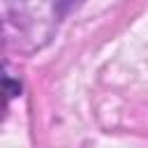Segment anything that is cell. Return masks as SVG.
Instances as JSON below:
<instances>
[{
	"label": "cell",
	"instance_id": "6da1fadb",
	"mask_svg": "<svg viewBox=\"0 0 148 148\" xmlns=\"http://www.w3.org/2000/svg\"><path fill=\"white\" fill-rule=\"evenodd\" d=\"M81 2H83V0H53V9H56L58 16H65V14H69L72 9H76Z\"/></svg>",
	"mask_w": 148,
	"mask_h": 148
}]
</instances>
